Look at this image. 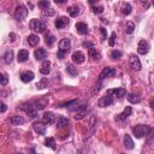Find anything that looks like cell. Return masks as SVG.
<instances>
[{
	"label": "cell",
	"instance_id": "5bb4252c",
	"mask_svg": "<svg viewBox=\"0 0 154 154\" xmlns=\"http://www.w3.org/2000/svg\"><path fill=\"white\" fill-rule=\"evenodd\" d=\"M113 103V97L107 95V96H102L100 100H99V106L100 107H107V106H111Z\"/></svg>",
	"mask_w": 154,
	"mask_h": 154
},
{
	"label": "cell",
	"instance_id": "681fc988",
	"mask_svg": "<svg viewBox=\"0 0 154 154\" xmlns=\"http://www.w3.org/2000/svg\"><path fill=\"white\" fill-rule=\"evenodd\" d=\"M149 105H150V107H153V108H154V100H152V101H150V103H149Z\"/></svg>",
	"mask_w": 154,
	"mask_h": 154
},
{
	"label": "cell",
	"instance_id": "277c9868",
	"mask_svg": "<svg viewBox=\"0 0 154 154\" xmlns=\"http://www.w3.org/2000/svg\"><path fill=\"white\" fill-rule=\"evenodd\" d=\"M20 108H22L26 114H29V116H30V117H32V118L37 117L36 107H35V106H32L31 103H22V105H20Z\"/></svg>",
	"mask_w": 154,
	"mask_h": 154
},
{
	"label": "cell",
	"instance_id": "836d02e7",
	"mask_svg": "<svg viewBox=\"0 0 154 154\" xmlns=\"http://www.w3.org/2000/svg\"><path fill=\"white\" fill-rule=\"evenodd\" d=\"M38 7L42 10H47L49 7V1L48 0H40L38 1Z\"/></svg>",
	"mask_w": 154,
	"mask_h": 154
},
{
	"label": "cell",
	"instance_id": "7dc6e473",
	"mask_svg": "<svg viewBox=\"0 0 154 154\" xmlns=\"http://www.w3.org/2000/svg\"><path fill=\"white\" fill-rule=\"evenodd\" d=\"M54 2H57V4H64V2H66V0H54Z\"/></svg>",
	"mask_w": 154,
	"mask_h": 154
},
{
	"label": "cell",
	"instance_id": "9a60e30c",
	"mask_svg": "<svg viewBox=\"0 0 154 154\" xmlns=\"http://www.w3.org/2000/svg\"><path fill=\"white\" fill-rule=\"evenodd\" d=\"M34 77H35V76H34V72H31V71H24V72L20 73V79H22L24 83H28V82L32 81Z\"/></svg>",
	"mask_w": 154,
	"mask_h": 154
},
{
	"label": "cell",
	"instance_id": "52a82bcc",
	"mask_svg": "<svg viewBox=\"0 0 154 154\" xmlns=\"http://www.w3.org/2000/svg\"><path fill=\"white\" fill-rule=\"evenodd\" d=\"M71 49V41L70 38H63L60 42H59V51L64 52L65 54Z\"/></svg>",
	"mask_w": 154,
	"mask_h": 154
},
{
	"label": "cell",
	"instance_id": "2e32d148",
	"mask_svg": "<svg viewBox=\"0 0 154 154\" xmlns=\"http://www.w3.org/2000/svg\"><path fill=\"white\" fill-rule=\"evenodd\" d=\"M34 55H35V58H36L37 60H45V59L47 58V52H46V49H43V48H37V49L35 51Z\"/></svg>",
	"mask_w": 154,
	"mask_h": 154
},
{
	"label": "cell",
	"instance_id": "60d3db41",
	"mask_svg": "<svg viewBox=\"0 0 154 154\" xmlns=\"http://www.w3.org/2000/svg\"><path fill=\"white\" fill-rule=\"evenodd\" d=\"M142 7H144V10H148L149 8V1L148 0H140Z\"/></svg>",
	"mask_w": 154,
	"mask_h": 154
},
{
	"label": "cell",
	"instance_id": "484cf974",
	"mask_svg": "<svg viewBox=\"0 0 154 154\" xmlns=\"http://www.w3.org/2000/svg\"><path fill=\"white\" fill-rule=\"evenodd\" d=\"M28 42L30 46H36L38 43V36L35 35V34H31L28 36Z\"/></svg>",
	"mask_w": 154,
	"mask_h": 154
},
{
	"label": "cell",
	"instance_id": "f1b7e54d",
	"mask_svg": "<svg viewBox=\"0 0 154 154\" xmlns=\"http://www.w3.org/2000/svg\"><path fill=\"white\" fill-rule=\"evenodd\" d=\"M122 13L124 14V16H128V14H130L131 13V5L130 4H124L123 5V7H122Z\"/></svg>",
	"mask_w": 154,
	"mask_h": 154
},
{
	"label": "cell",
	"instance_id": "b9f144b4",
	"mask_svg": "<svg viewBox=\"0 0 154 154\" xmlns=\"http://www.w3.org/2000/svg\"><path fill=\"white\" fill-rule=\"evenodd\" d=\"M116 32H112V35H111V37H109V46H114V40H116Z\"/></svg>",
	"mask_w": 154,
	"mask_h": 154
},
{
	"label": "cell",
	"instance_id": "d6986e66",
	"mask_svg": "<svg viewBox=\"0 0 154 154\" xmlns=\"http://www.w3.org/2000/svg\"><path fill=\"white\" fill-rule=\"evenodd\" d=\"M88 54H89V58H90L91 60H99V59L101 58V54H100V53L96 51V48H94V47H90V48H89Z\"/></svg>",
	"mask_w": 154,
	"mask_h": 154
},
{
	"label": "cell",
	"instance_id": "7402d4cb",
	"mask_svg": "<svg viewBox=\"0 0 154 154\" xmlns=\"http://www.w3.org/2000/svg\"><path fill=\"white\" fill-rule=\"evenodd\" d=\"M124 146L126 149H132L134 148V142H132V138L130 137V135L125 134L124 136Z\"/></svg>",
	"mask_w": 154,
	"mask_h": 154
},
{
	"label": "cell",
	"instance_id": "5b68a950",
	"mask_svg": "<svg viewBox=\"0 0 154 154\" xmlns=\"http://www.w3.org/2000/svg\"><path fill=\"white\" fill-rule=\"evenodd\" d=\"M114 75H116V69H113V67H105V69L101 71L100 76H99V82H102L105 78L113 77Z\"/></svg>",
	"mask_w": 154,
	"mask_h": 154
},
{
	"label": "cell",
	"instance_id": "44dd1931",
	"mask_svg": "<svg viewBox=\"0 0 154 154\" xmlns=\"http://www.w3.org/2000/svg\"><path fill=\"white\" fill-rule=\"evenodd\" d=\"M111 93L114 96H117V97H123L126 94V91H125L124 88H117V89H113V90H108V94H111Z\"/></svg>",
	"mask_w": 154,
	"mask_h": 154
},
{
	"label": "cell",
	"instance_id": "d4e9b609",
	"mask_svg": "<svg viewBox=\"0 0 154 154\" xmlns=\"http://www.w3.org/2000/svg\"><path fill=\"white\" fill-rule=\"evenodd\" d=\"M66 10H67V13H69L71 17H77L78 13H79L78 6H70V7H67Z\"/></svg>",
	"mask_w": 154,
	"mask_h": 154
},
{
	"label": "cell",
	"instance_id": "f6af8a7d",
	"mask_svg": "<svg viewBox=\"0 0 154 154\" xmlns=\"http://www.w3.org/2000/svg\"><path fill=\"white\" fill-rule=\"evenodd\" d=\"M6 111V105L4 102H1V113H4Z\"/></svg>",
	"mask_w": 154,
	"mask_h": 154
},
{
	"label": "cell",
	"instance_id": "83f0119b",
	"mask_svg": "<svg viewBox=\"0 0 154 154\" xmlns=\"http://www.w3.org/2000/svg\"><path fill=\"white\" fill-rule=\"evenodd\" d=\"M132 112V108L131 107H125V109L119 114V119H126Z\"/></svg>",
	"mask_w": 154,
	"mask_h": 154
},
{
	"label": "cell",
	"instance_id": "ac0fdd59",
	"mask_svg": "<svg viewBox=\"0 0 154 154\" xmlns=\"http://www.w3.org/2000/svg\"><path fill=\"white\" fill-rule=\"evenodd\" d=\"M28 58H29V52H28V51H25V49H20V51L18 52L17 60H18L19 63H24V61H26Z\"/></svg>",
	"mask_w": 154,
	"mask_h": 154
},
{
	"label": "cell",
	"instance_id": "1f68e13d",
	"mask_svg": "<svg viewBox=\"0 0 154 154\" xmlns=\"http://www.w3.org/2000/svg\"><path fill=\"white\" fill-rule=\"evenodd\" d=\"M134 30H135V24H134L132 22H128V23H126V28H125L126 34H132Z\"/></svg>",
	"mask_w": 154,
	"mask_h": 154
},
{
	"label": "cell",
	"instance_id": "30bf717a",
	"mask_svg": "<svg viewBox=\"0 0 154 154\" xmlns=\"http://www.w3.org/2000/svg\"><path fill=\"white\" fill-rule=\"evenodd\" d=\"M32 128L38 135H45L46 132V124L43 122H35L32 124Z\"/></svg>",
	"mask_w": 154,
	"mask_h": 154
},
{
	"label": "cell",
	"instance_id": "ee69618b",
	"mask_svg": "<svg viewBox=\"0 0 154 154\" xmlns=\"http://www.w3.org/2000/svg\"><path fill=\"white\" fill-rule=\"evenodd\" d=\"M10 40H11L12 42H13V41L16 40V35H14L13 32H11V34H10Z\"/></svg>",
	"mask_w": 154,
	"mask_h": 154
},
{
	"label": "cell",
	"instance_id": "c3c4849f",
	"mask_svg": "<svg viewBox=\"0 0 154 154\" xmlns=\"http://www.w3.org/2000/svg\"><path fill=\"white\" fill-rule=\"evenodd\" d=\"M97 1H99V0H89V4H90V5H93V4H96Z\"/></svg>",
	"mask_w": 154,
	"mask_h": 154
},
{
	"label": "cell",
	"instance_id": "7bdbcfd3",
	"mask_svg": "<svg viewBox=\"0 0 154 154\" xmlns=\"http://www.w3.org/2000/svg\"><path fill=\"white\" fill-rule=\"evenodd\" d=\"M100 31H101V34H102V37L106 38V36H107V31H106V29H105V28H100Z\"/></svg>",
	"mask_w": 154,
	"mask_h": 154
},
{
	"label": "cell",
	"instance_id": "8992f818",
	"mask_svg": "<svg viewBox=\"0 0 154 154\" xmlns=\"http://www.w3.org/2000/svg\"><path fill=\"white\" fill-rule=\"evenodd\" d=\"M129 65L130 67L134 70V71H140L141 70V61L138 59L137 55H130V59H129Z\"/></svg>",
	"mask_w": 154,
	"mask_h": 154
},
{
	"label": "cell",
	"instance_id": "4316f807",
	"mask_svg": "<svg viewBox=\"0 0 154 154\" xmlns=\"http://www.w3.org/2000/svg\"><path fill=\"white\" fill-rule=\"evenodd\" d=\"M12 60H13V51H7L6 53H5V55H4V61L6 63V64H11L12 63Z\"/></svg>",
	"mask_w": 154,
	"mask_h": 154
},
{
	"label": "cell",
	"instance_id": "ab89813d",
	"mask_svg": "<svg viewBox=\"0 0 154 154\" xmlns=\"http://www.w3.org/2000/svg\"><path fill=\"white\" fill-rule=\"evenodd\" d=\"M35 105H36V106H35L36 108L42 109V108H45V106H46V101H37Z\"/></svg>",
	"mask_w": 154,
	"mask_h": 154
},
{
	"label": "cell",
	"instance_id": "8fae6325",
	"mask_svg": "<svg viewBox=\"0 0 154 154\" xmlns=\"http://www.w3.org/2000/svg\"><path fill=\"white\" fill-rule=\"evenodd\" d=\"M87 113H88V105H82L77 108L75 118L76 119H82V118H84V116H87Z\"/></svg>",
	"mask_w": 154,
	"mask_h": 154
},
{
	"label": "cell",
	"instance_id": "f907efd6",
	"mask_svg": "<svg viewBox=\"0 0 154 154\" xmlns=\"http://www.w3.org/2000/svg\"><path fill=\"white\" fill-rule=\"evenodd\" d=\"M152 4H153V6H154V0H152Z\"/></svg>",
	"mask_w": 154,
	"mask_h": 154
},
{
	"label": "cell",
	"instance_id": "d590c367",
	"mask_svg": "<svg viewBox=\"0 0 154 154\" xmlns=\"http://www.w3.org/2000/svg\"><path fill=\"white\" fill-rule=\"evenodd\" d=\"M54 41H55V37H54L53 35H47V36H46V43H47L48 46H52V45L54 43Z\"/></svg>",
	"mask_w": 154,
	"mask_h": 154
},
{
	"label": "cell",
	"instance_id": "603a6c76",
	"mask_svg": "<svg viewBox=\"0 0 154 154\" xmlns=\"http://www.w3.org/2000/svg\"><path fill=\"white\" fill-rule=\"evenodd\" d=\"M10 122L12 125H20L24 123V118H22L20 116H13L10 118Z\"/></svg>",
	"mask_w": 154,
	"mask_h": 154
},
{
	"label": "cell",
	"instance_id": "3957f363",
	"mask_svg": "<svg viewBox=\"0 0 154 154\" xmlns=\"http://www.w3.org/2000/svg\"><path fill=\"white\" fill-rule=\"evenodd\" d=\"M30 28H31L34 31H36V32H43L45 29H46V25H45L43 22H41V20H38V19H31V22H30Z\"/></svg>",
	"mask_w": 154,
	"mask_h": 154
},
{
	"label": "cell",
	"instance_id": "9c48e42d",
	"mask_svg": "<svg viewBox=\"0 0 154 154\" xmlns=\"http://www.w3.org/2000/svg\"><path fill=\"white\" fill-rule=\"evenodd\" d=\"M148 51H149V45H148V42L144 41V40H141L140 43H138V47H137V52H138L140 54L144 55V54L148 53Z\"/></svg>",
	"mask_w": 154,
	"mask_h": 154
},
{
	"label": "cell",
	"instance_id": "ffe728a7",
	"mask_svg": "<svg viewBox=\"0 0 154 154\" xmlns=\"http://www.w3.org/2000/svg\"><path fill=\"white\" fill-rule=\"evenodd\" d=\"M40 72H41L42 75H48V73L51 72V61H49V60H43Z\"/></svg>",
	"mask_w": 154,
	"mask_h": 154
},
{
	"label": "cell",
	"instance_id": "ba28073f",
	"mask_svg": "<svg viewBox=\"0 0 154 154\" xmlns=\"http://www.w3.org/2000/svg\"><path fill=\"white\" fill-rule=\"evenodd\" d=\"M72 61L76 63V64H83L84 60H85V55L81 52V51H76L72 53Z\"/></svg>",
	"mask_w": 154,
	"mask_h": 154
},
{
	"label": "cell",
	"instance_id": "d6a6232c",
	"mask_svg": "<svg viewBox=\"0 0 154 154\" xmlns=\"http://www.w3.org/2000/svg\"><path fill=\"white\" fill-rule=\"evenodd\" d=\"M36 87L38 88V89H43V88H46V87H48V81L46 79V78H42L37 84H36Z\"/></svg>",
	"mask_w": 154,
	"mask_h": 154
},
{
	"label": "cell",
	"instance_id": "74e56055",
	"mask_svg": "<svg viewBox=\"0 0 154 154\" xmlns=\"http://www.w3.org/2000/svg\"><path fill=\"white\" fill-rule=\"evenodd\" d=\"M0 81H1V85H6L7 82H8V78H7V76L5 73H1L0 75Z\"/></svg>",
	"mask_w": 154,
	"mask_h": 154
},
{
	"label": "cell",
	"instance_id": "bcb514c9",
	"mask_svg": "<svg viewBox=\"0 0 154 154\" xmlns=\"http://www.w3.org/2000/svg\"><path fill=\"white\" fill-rule=\"evenodd\" d=\"M83 46H84V47H87V46H88V47H93V45L89 43V42H83Z\"/></svg>",
	"mask_w": 154,
	"mask_h": 154
},
{
	"label": "cell",
	"instance_id": "8d00e7d4",
	"mask_svg": "<svg viewBox=\"0 0 154 154\" xmlns=\"http://www.w3.org/2000/svg\"><path fill=\"white\" fill-rule=\"evenodd\" d=\"M122 57V52L120 51H112L111 52V58L112 59H118Z\"/></svg>",
	"mask_w": 154,
	"mask_h": 154
},
{
	"label": "cell",
	"instance_id": "6da1fadb",
	"mask_svg": "<svg viewBox=\"0 0 154 154\" xmlns=\"http://www.w3.org/2000/svg\"><path fill=\"white\" fill-rule=\"evenodd\" d=\"M150 128L148 126V125H143V124H141V125H137V126H135L134 128V135L137 137V138H142V137H144V136H147L149 132H150Z\"/></svg>",
	"mask_w": 154,
	"mask_h": 154
},
{
	"label": "cell",
	"instance_id": "cb8c5ba5",
	"mask_svg": "<svg viewBox=\"0 0 154 154\" xmlns=\"http://www.w3.org/2000/svg\"><path fill=\"white\" fill-rule=\"evenodd\" d=\"M67 124H69V119L67 118H65V117H58V120H57V126L58 128H65V126H67Z\"/></svg>",
	"mask_w": 154,
	"mask_h": 154
},
{
	"label": "cell",
	"instance_id": "4dcf8cb0",
	"mask_svg": "<svg viewBox=\"0 0 154 154\" xmlns=\"http://www.w3.org/2000/svg\"><path fill=\"white\" fill-rule=\"evenodd\" d=\"M45 144H46L47 147L52 148V149H55V141H54V138H53V137H48V138H46Z\"/></svg>",
	"mask_w": 154,
	"mask_h": 154
},
{
	"label": "cell",
	"instance_id": "e575fe53",
	"mask_svg": "<svg viewBox=\"0 0 154 154\" xmlns=\"http://www.w3.org/2000/svg\"><path fill=\"white\" fill-rule=\"evenodd\" d=\"M66 71L71 75V76H76L77 75V70L73 67V65H71V64H69L67 66H66Z\"/></svg>",
	"mask_w": 154,
	"mask_h": 154
},
{
	"label": "cell",
	"instance_id": "7a4b0ae2",
	"mask_svg": "<svg viewBox=\"0 0 154 154\" xmlns=\"http://www.w3.org/2000/svg\"><path fill=\"white\" fill-rule=\"evenodd\" d=\"M13 16H14V18H16L17 20H23V19L28 16V10H26V7H25L24 5L17 6L16 10H14Z\"/></svg>",
	"mask_w": 154,
	"mask_h": 154
},
{
	"label": "cell",
	"instance_id": "7c38bea8",
	"mask_svg": "<svg viewBox=\"0 0 154 154\" xmlns=\"http://www.w3.org/2000/svg\"><path fill=\"white\" fill-rule=\"evenodd\" d=\"M54 120H55V116H54L53 112H46V113L43 114L42 122H43L46 125H51V124H53Z\"/></svg>",
	"mask_w": 154,
	"mask_h": 154
},
{
	"label": "cell",
	"instance_id": "4fadbf2b",
	"mask_svg": "<svg viewBox=\"0 0 154 154\" xmlns=\"http://www.w3.org/2000/svg\"><path fill=\"white\" fill-rule=\"evenodd\" d=\"M69 23H70V19L67 17H60L55 20V28L57 29H63L66 25H69Z\"/></svg>",
	"mask_w": 154,
	"mask_h": 154
},
{
	"label": "cell",
	"instance_id": "f546056e",
	"mask_svg": "<svg viewBox=\"0 0 154 154\" xmlns=\"http://www.w3.org/2000/svg\"><path fill=\"white\" fill-rule=\"evenodd\" d=\"M128 100H129L130 102H132V103H138V102L141 101L140 96L136 95V94H129V95H128Z\"/></svg>",
	"mask_w": 154,
	"mask_h": 154
},
{
	"label": "cell",
	"instance_id": "e0dca14e",
	"mask_svg": "<svg viewBox=\"0 0 154 154\" xmlns=\"http://www.w3.org/2000/svg\"><path fill=\"white\" fill-rule=\"evenodd\" d=\"M76 30H77V32H78V34L84 35V34H87V32H88V26H87V24H85V23L79 22V23H76Z\"/></svg>",
	"mask_w": 154,
	"mask_h": 154
},
{
	"label": "cell",
	"instance_id": "f35d334b",
	"mask_svg": "<svg viewBox=\"0 0 154 154\" xmlns=\"http://www.w3.org/2000/svg\"><path fill=\"white\" fill-rule=\"evenodd\" d=\"M91 10H93V12H94L95 14H100V13L103 12V7H102V6H97V7L95 6V7H93Z\"/></svg>",
	"mask_w": 154,
	"mask_h": 154
}]
</instances>
